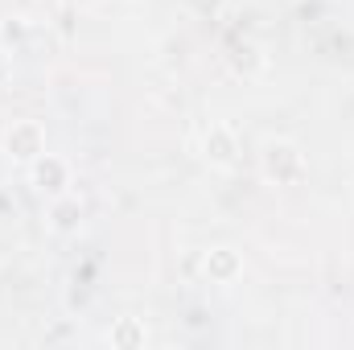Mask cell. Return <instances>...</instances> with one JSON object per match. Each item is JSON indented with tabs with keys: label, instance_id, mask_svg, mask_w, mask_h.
<instances>
[{
	"label": "cell",
	"instance_id": "cell-1",
	"mask_svg": "<svg viewBox=\"0 0 354 350\" xmlns=\"http://www.w3.org/2000/svg\"><path fill=\"white\" fill-rule=\"evenodd\" d=\"M260 174H264L268 185H301L305 177H309V157H305V149L297 145V140H288V136H272L264 140V149H260Z\"/></svg>",
	"mask_w": 354,
	"mask_h": 350
},
{
	"label": "cell",
	"instance_id": "cell-2",
	"mask_svg": "<svg viewBox=\"0 0 354 350\" xmlns=\"http://www.w3.org/2000/svg\"><path fill=\"white\" fill-rule=\"evenodd\" d=\"M29 169V185L41 194V198H58V194H71L75 174H71V161L58 157V153H41L37 161L25 165Z\"/></svg>",
	"mask_w": 354,
	"mask_h": 350
},
{
	"label": "cell",
	"instance_id": "cell-3",
	"mask_svg": "<svg viewBox=\"0 0 354 350\" xmlns=\"http://www.w3.org/2000/svg\"><path fill=\"white\" fill-rule=\"evenodd\" d=\"M4 153L17 165L37 161L46 153V128H41V120H12L8 132H4Z\"/></svg>",
	"mask_w": 354,
	"mask_h": 350
},
{
	"label": "cell",
	"instance_id": "cell-4",
	"mask_svg": "<svg viewBox=\"0 0 354 350\" xmlns=\"http://www.w3.org/2000/svg\"><path fill=\"white\" fill-rule=\"evenodd\" d=\"M202 161L210 165V169H235L239 165V132L231 128V124H210L206 132H202Z\"/></svg>",
	"mask_w": 354,
	"mask_h": 350
},
{
	"label": "cell",
	"instance_id": "cell-5",
	"mask_svg": "<svg viewBox=\"0 0 354 350\" xmlns=\"http://www.w3.org/2000/svg\"><path fill=\"white\" fill-rule=\"evenodd\" d=\"M202 272H206V280L210 284H235L239 280V272H243V256L235 252V248H210L206 256H202Z\"/></svg>",
	"mask_w": 354,
	"mask_h": 350
},
{
	"label": "cell",
	"instance_id": "cell-6",
	"mask_svg": "<svg viewBox=\"0 0 354 350\" xmlns=\"http://www.w3.org/2000/svg\"><path fill=\"white\" fill-rule=\"evenodd\" d=\"M227 62H231V71L235 75H243V79H256L260 71L268 66V54L252 42V37H235L231 42V54H227Z\"/></svg>",
	"mask_w": 354,
	"mask_h": 350
},
{
	"label": "cell",
	"instance_id": "cell-7",
	"mask_svg": "<svg viewBox=\"0 0 354 350\" xmlns=\"http://www.w3.org/2000/svg\"><path fill=\"white\" fill-rule=\"evenodd\" d=\"M79 223H83V202H79L75 194L50 198V227H54V231L71 235V231H79Z\"/></svg>",
	"mask_w": 354,
	"mask_h": 350
},
{
	"label": "cell",
	"instance_id": "cell-8",
	"mask_svg": "<svg viewBox=\"0 0 354 350\" xmlns=\"http://www.w3.org/2000/svg\"><path fill=\"white\" fill-rule=\"evenodd\" d=\"M107 338H111V347H120V350H140L149 342V330H145L140 317H120Z\"/></svg>",
	"mask_w": 354,
	"mask_h": 350
},
{
	"label": "cell",
	"instance_id": "cell-9",
	"mask_svg": "<svg viewBox=\"0 0 354 350\" xmlns=\"http://www.w3.org/2000/svg\"><path fill=\"white\" fill-rule=\"evenodd\" d=\"M189 4V12H198L202 21H214L223 8H227V0H185Z\"/></svg>",
	"mask_w": 354,
	"mask_h": 350
},
{
	"label": "cell",
	"instance_id": "cell-10",
	"mask_svg": "<svg viewBox=\"0 0 354 350\" xmlns=\"http://www.w3.org/2000/svg\"><path fill=\"white\" fill-rule=\"evenodd\" d=\"M12 79V62H8V54L0 50V83H8Z\"/></svg>",
	"mask_w": 354,
	"mask_h": 350
}]
</instances>
